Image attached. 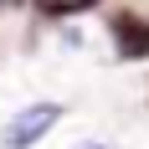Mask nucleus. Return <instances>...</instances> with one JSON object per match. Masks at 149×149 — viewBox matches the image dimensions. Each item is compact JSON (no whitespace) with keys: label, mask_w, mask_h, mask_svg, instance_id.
<instances>
[{"label":"nucleus","mask_w":149,"mask_h":149,"mask_svg":"<svg viewBox=\"0 0 149 149\" xmlns=\"http://www.w3.org/2000/svg\"><path fill=\"white\" fill-rule=\"evenodd\" d=\"M113 31H118V52H123V57H149V26H144V21L123 15Z\"/></svg>","instance_id":"obj_2"},{"label":"nucleus","mask_w":149,"mask_h":149,"mask_svg":"<svg viewBox=\"0 0 149 149\" xmlns=\"http://www.w3.org/2000/svg\"><path fill=\"white\" fill-rule=\"evenodd\" d=\"M77 149H108V144H77Z\"/></svg>","instance_id":"obj_4"},{"label":"nucleus","mask_w":149,"mask_h":149,"mask_svg":"<svg viewBox=\"0 0 149 149\" xmlns=\"http://www.w3.org/2000/svg\"><path fill=\"white\" fill-rule=\"evenodd\" d=\"M57 118H62V108H57V103H31V108H21V113L5 123V144H10V149H31L46 129H52V123H57Z\"/></svg>","instance_id":"obj_1"},{"label":"nucleus","mask_w":149,"mask_h":149,"mask_svg":"<svg viewBox=\"0 0 149 149\" xmlns=\"http://www.w3.org/2000/svg\"><path fill=\"white\" fill-rule=\"evenodd\" d=\"M41 5H46L52 15H77V10H93L98 0H41Z\"/></svg>","instance_id":"obj_3"}]
</instances>
